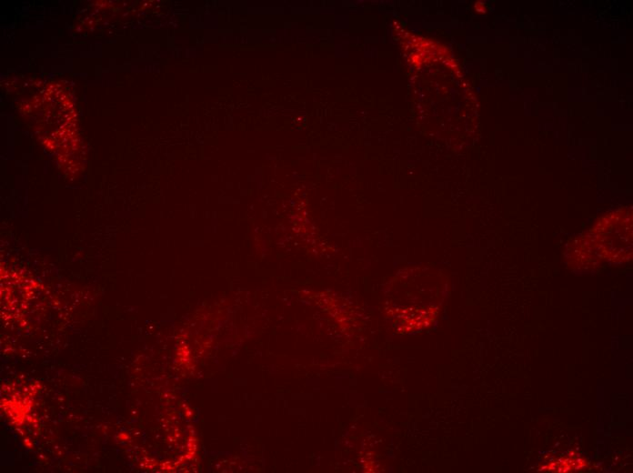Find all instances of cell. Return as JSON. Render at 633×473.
Wrapping results in <instances>:
<instances>
[{"label": "cell", "instance_id": "1", "mask_svg": "<svg viewBox=\"0 0 633 473\" xmlns=\"http://www.w3.org/2000/svg\"><path fill=\"white\" fill-rule=\"evenodd\" d=\"M631 222L628 209L618 210L599 218L588 236L599 258L624 261L631 257Z\"/></svg>", "mask_w": 633, "mask_h": 473}]
</instances>
